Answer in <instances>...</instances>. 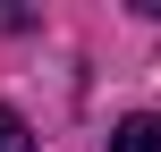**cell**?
<instances>
[{
    "label": "cell",
    "mask_w": 161,
    "mask_h": 152,
    "mask_svg": "<svg viewBox=\"0 0 161 152\" xmlns=\"http://www.w3.org/2000/svg\"><path fill=\"white\" fill-rule=\"evenodd\" d=\"M110 152H161V110H136V118H119Z\"/></svg>",
    "instance_id": "obj_1"
},
{
    "label": "cell",
    "mask_w": 161,
    "mask_h": 152,
    "mask_svg": "<svg viewBox=\"0 0 161 152\" xmlns=\"http://www.w3.org/2000/svg\"><path fill=\"white\" fill-rule=\"evenodd\" d=\"M0 152H34V127H25L8 102H0Z\"/></svg>",
    "instance_id": "obj_2"
}]
</instances>
